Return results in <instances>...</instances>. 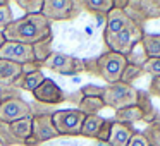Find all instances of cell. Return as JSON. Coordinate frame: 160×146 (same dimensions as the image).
Returning a JSON list of instances; mask_svg holds the SVG:
<instances>
[{
	"label": "cell",
	"instance_id": "cell-1",
	"mask_svg": "<svg viewBox=\"0 0 160 146\" xmlns=\"http://www.w3.org/2000/svg\"><path fill=\"white\" fill-rule=\"evenodd\" d=\"M5 41H18L24 45H35L52 36V22L43 14H24L18 17L2 31Z\"/></svg>",
	"mask_w": 160,
	"mask_h": 146
},
{
	"label": "cell",
	"instance_id": "cell-2",
	"mask_svg": "<svg viewBox=\"0 0 160 146\" xmlns=\"http://www.w3.org/2000/svg\"><path fill=\"white\" fill-rule=\"evenodd\" d=\"M126 66H128V59L124 55L107 50L97 59L84 60V72L102 77L107 84H115L121 81Z\"/></svg>",
	"mask_w": 160,
	"mask_h": 146
},
{
	"label": "cell",
	"instance_id": "cell-3",
	"mask_svg": "<svg viewBox=\"0 0 160 146\" xmlns=\"http://www.w3.org/2000/svg\"><path fill=\"white\" fill-rule=\"evenodd\" d=\"M143 36H145L143 26H138L132 22L129 28H126L124 31L117 33V35H103V41L107 50L128 57L136 46H139Z\"/></svg>",
	"mask_w": 160,
	"mask_h": 146
},
{
	"label": "cell",
	"instance_id": "cell-4",
	"mask_svg": "<svg viewBox=\"0 0 160 146\" xmlns=\"http://www.w3.org/2000/svg\"><path fill=\"white\" fill-rule=\"evenodd\" d=\"M105 107L114 108L115 112L122 110L136 105L138 101V90L131 84H124V83H115V84H107L105 86V93L102 96Z\"/></svg>",
	"mask_w": 160,
	"mask_h": 146
},
{
	"label": "cell",
	"instance_id": "cell-5",
	"mask_svg": "<svg viewBox=\"0 0 160 146\" xmlns=\"http://www.w3.org/2000/svg\"><path fill=\"white\" fill-rule=\"evenodd\" d=\"M83 11V5L78 0H43L42 14L50 22L72 21Z\"/></svg>",
	"mask_w": 160,
	"mask_h": 146
},
{
	"label": "cell",
	"instance_id": "cell-6",
	"mask_svg": "<svg viewBox=\"0 0 160 146\" xmlns=\"http://www.w3.org/2000/svg\"><path fill=\"white\" fill-rule=\"evenodd\" d=\"M86 115L81 114L78 108L55 110L52 114V122L59 136H81V127Z\"/></svg>",
	"mask_w": 160,
	"mask_h": 146
},
{
	"label": "cell",
	"instance_id": "cell-7",
	"mask_svg": "<svg viewBox=\"0 0 160 146\" xmlns=\"http://www.w3.org/2000/svg\"><path fill=\"white\" fill-rule=\"evenodd\" d=\"M124 12L134 24L143 26L146 21L160 19V0H129Z\"/></svg>",
	"mask_w": 160,
	"mask_h": 146
},
{
	"label": "cell",
	"instance_id": "cell-8",
	"mask_svg": "<svg viewBox=\"0 0 160 146\" xmlns=\"http://www.w3.org/2000/svg\"><path fill=\"white\" fill-rule=\"evenodd\" d=\"M45 69H50L52 72L62 74V76H78V74L84 72V60L71 57L67 53L53 52L48 59L43 62Z\"/></svg>",
	"mask_w": 160,
	"mask_h": 146
},
{
	"label": "cell",
	"instance_id": "cell-9",
	"mask_svg": "<svg viewBox=\"0 0 160 146\" xmlns=\"http://www.w3.org/2000/svg\"><path fill=\"white\" fill-rule=\"evenodd\" d=\"M59 138L52 122V114H35L33 115V134L26 139L24 146H40L42 143Z\"/></svg>",
	"mask_w": 160,
	"mask_h": 146
},
{
	"label": "cell",
	"instance_id": "cell-10",
	"mask_svg": "<svg viewBox=\"0 0 160 146\" xmlns=\"http://www.w3.org/2000/svg\"><path fill=\"white\" fill-rule=\"evenodd\" d=\"M33 115V105L24 101L21 96L7 98L0 101V122L12 124L16 120H21L24 117Z\"/></svg>",
	"mask_w": 160,
	"mask_h": 146
},
{
	"label": "cell",
	"instance_id": "cell-11",
	"mask_svg": "<svg viewBox=\"0 0 160 146\" xmlns=\"http://www.w3.org/2000/svg\"><path fill=\"white\" fill-rule=\"evenodd\" d=\"M0 59L24 66V64L35 62V53H33L31 45H24V43L18 41H5L0 46Z\"/></svg>",
	"mask_w": 160,
	"mask_h": 146
},
{
	"label": "cell",
	"instance_id": "cell-12",
	"mask_svg": "<svg viewBox=\"0 0 160 146\" xmlns=\"http://www.w3.org/2000/svg\"><path fill=\"white\" fill-rule=\"evenodd\" d=\"M33 96H35V100L38 103L47 105V107H53V105H59L62 101H66V95H64L62 88L57 86L55 81L48 79V77L33 91Z\"/></svg>",
	"mask_w": 160,
	"mask_h": 146
},
{
	"label": "cell",
	"instance_id": "cell-13",
	"mask_svg": "<svg viewBox=\"0 0 160 146\" xmlns=\"http://www.w3.org/2000/svg\"><path fill=\"white\" fill-rule=\"evenodd\" d=\"M132 24V21L126 16L124 11H119V9H112L110 12L105 17V29L103 35H117V33L124 31L126 28Z\"/></svg>",
	"mask_w": 160,
	"mask_h": 146
},
{
	"label": "cell",
	"instance_id": "cell-14",
	"mask_svg": "<svg viewBox=\"0 0 160 146\" xmlns=\"http://www.w3.org/2000/svg\"><path fill=\"white\" fill-rule=\"evenodd\" d=\"M21 76H22V67L19 64L0 59V86L2 88L16 86V83L21 79Z\"/></svg>",
	"mask_w": 160,
	"mask_h": 146
},
{
	"label": "cell",
	"instance_id": "cell-15",
	"mask_svg": "<svg viewBox=\"0 0 160 146\" xmlns=\"http://www.w3.org/2000/svg\"><path fill=\"white\" fill-rule=\"evenodd\" d=\"M134 131L136 129H132V125L114 120L112 122L110 138H108V146H128V143L131 139V136L134 134Z\"/></svg>",
	"mask_w": 160,
	"mask_h": 146
},
{
	"label": "cell",
	"instance_id": "cell-16",
	"mask_svg": "<svg viewBox=\"0 0 160 146\" xmlns=\"http://www.w3.org/2000/svg\"><path fill=\"white\" fill-rule=\"evenodd\" d=\"M136 105H138L139 110L143 112V122L152 124V122H155L157 119H158V112L153 107L152 96L148 95V91L138 90V101H136Z\"/></svg>",
	"mask_w": 160,
	"mask_h": 146
},
{
	"label": "cell",
	"instance_id": "cell-17",
	"mask_svg": "<svg viewBox=\"0 0 160 146\" xmlns=\"http://www.w3.org/2000/svg\"><path fill=\"white\" fill-rule=\"evenodd\" d=\"M9 127H11L12 136L21 143V146H24L26 139H29L31 134H33V115L31 117H24V119H21V120L12 122V124H9Z\"/></svg>",
	"mask_w": 160,
	"mask_h": 146
},
{
	"label": "cell",
	"instance_id": "cell-18",
	"mask_svg": "<svg viewBox=\"0 0 160 146\" xmlns=\"http://www.w3.org/2000/svg\"><path fill=\"white\" fill-rule=\"evenodd\" d=\"M139 46H141L146 59H160V35H157V33H145Z\"/></svg>",
	"mask_w": 160,
	"mask_h": 146
},
{
	"label": "cell",
	"instance_id": "cell-19",
	"mask_svg": "<svg viewBox=\"0 0 160 146\" xmlns=\"http://www.w3.org/2000/svg\"><path fill=\"white\" fill-rule=\"evenodd\" d=\"M83 9L100 17H107V14L114 9V0H84L81 2Z\"/></svg>",
	"mask_w": 160,
	"mask_h": 146
},
{
	"label": "cell",
	"instance_id": "cell-20",
	"mask_svg": "<svg viewBox=\"0 0 160 146\" xmlns=\"http://www.w3.org/2000/svg\"><path fill=\"white\" fill-rule=\"evenodd\" d=\"M105 108V103L102 98H90V96H81L78 101V110L84 114L86 117L90 115H98V112Z\"/></svg>",
	"mask_w": 160,
	"mask_h": 146
},
{
	"label": "cell",
	"instance_id": "cell-21",
	"mask_svg": "<svg viewBox=\"0 0 160 146\" xmlns=\"http://www.w3.org/2000/svg\"><path fill=\"white\" fill-rule=\"evenodd\" d=\"M103 122H105V117H100V115H90V117H86L83 122V127H81V136L88 138V139H97Z\"/></svg>",
	"mask_w": 160,
	"mask_h": 146
},
{
	"label": "cell",
	"instance_id": "cell-22",
	"mask_svg": "<svg viewBox=\"0 0 160 146\" xmlns=\"http://www.w3.org/2000/svg\"><path fill=\"white\" fill-rule=\"evenodd\" d=\"M115 120L122 122V124H136V122H143V112L139 110L138 105H132V107L122 108V110L115 112Z\"/></svg>",
	"mask_w": 160,
	"mask_h": 146
},
{
	"label": "cell",
	"instance_id": "cell-23",
	"mask_svg": "<svg viewBox=\"0 0 160 146\" xmlns=\"http://www.w3.org/2000/svg\"><path fill=\"white\" fill-rule=\"evenodd\" d=\"M45 79H47V77L43 76V71H38V72L28 74V76H21V79H19L18 83H16V88L33 93V91H35L36 88H38Z\"/></svg>",
	"mask_w": 160,
	"mask_h": 146
},
{
	"label": "cell",
	"instance_id": "cell-24",
	"mask_svg": "<svg viewBox=\"0 0 160 146\" xmlns=\"http://www.w3.org/2000/svg\"><path fill=\"white\" fill-rule=\"evenodd\" d=\"M52 41H53V35L33 45V53H35V62L42 64V67H43V62H45V60H47V59H48V57L53 53V50H52Z\"/></svg>",
	"mask_w": 160,
	"mask_h": 146
},
{
	"label": "cell",
	"instance_id": "cell-25",
	"mask_svg": "<svg viewBox=\"0 0 160 146\" xmlns=\"http://www.w3.org/2000/svg\"><path fill=\"white\" fill-rule=\"evenodd\" d=\"M143 74H145V69H143V67L134 66V64H128V66H126V69H124V72H122L121 83L131 84V86H132V83H134L136 79H139Z\"/></svg>",
	"mask_w": 160,
	"mask_h": 146
},
{
	"label": "cell",
	"instance_id": "cell-26",
	"mask_svg": "<svg viewBox=\"0 0 160 146\" xmlns=\"http://www.w3.org/2000/svg\"><path fill=\"white\" fill-rule=\"evenodd\" d=\"M143 134L146 136L150 146H160V120H155L152 124H148L146 129L143 131Z\"/></svg>",
	"mask_w": 160,
	"mask_h": 146
},
{
	"label": "cell",
	"instance_id": "cell-27",
	"mask_svg": "<svg viewBox=\"0 0 160 146\" xmlns=\"http://www.w3.org/2000/svg\"><path fill=\"white\" fill-rule=\"evenodd\" d=\"M12 21H14V14H12V9L9 5V2L0 0V31H4Z\"/></svg>",
	"mask_w": 160,
	"mask_h": 146
},
{
	"label": "cell",
	"instance_id": "cell-28",
	"mask_svg": "<svg viewBox=\"0 0 160 146\" xmlns=\"http://www.w3.org/2000/svg\"><path fill=\"white\" fill-rule=\"evenodd\" d=\"M16 4L26 14H42V9H43V0H18Z\"/></svg>",
	"mask_w": 160,
	"mask_h": 146
},
{
	"label": "cell",
	"instance_id": "cell-29",
	"mask_svg": "<svg viewBox=\"0 0 160 146\" xmlns=\"http://www.w3.org/2000/svg\"><path fill=\"white\" fill-rule=\"evenodd\" d=\"M0 143L4 146H21V143L12 136L11 127L5 122H0Z\"/></svg>",
	"mask_w": 160,
	"mask_h": 146
},
{
	"label": "cell",
	"instance_id": "cell-30",
	"mask_svg": "<svg viewBox=\"0 0 160 146\" xmlns=\"http://www.w3.org/2000/svg\"><path fill=\"white\" fill-rule=\"evenodd\" d=\"M105 93V86H98V84H86L79 90L81 96H90V98H102Z\"/></svg>",
	"mask_w": 160,
	"mask_h": 146
},
{
	"label": "cell",
	"instance_id": "cell-31",
	"mask_svg": "<svg viewBox=\"0 0 160 146\" xmlns=\"http://www.w3.org/2000/svg\"><path fill=\"white\" fill-rule=\"evenodd\" d=\"M112 122H114V120L105 119V122L102 124L100 132H98V136H97V141L100 143V144L108 146V138H110V131H112Z\"/></svg>",
	"mask_w": 160,
	"mask_h": 146
},
{
	"label": "cell",
	"instance_id": "cell-32",
	"mask_svg": "<svg viewBox=\"0 0 160 146\" xmlns=\"http://www.w3.org/2000/svg\"><path fill=\"white\" fill-rule=\"evenodd\" d=\"M143 69H145V74H152L153 77L160 76V59H146Z\"/></svg>",
	"mask_w": 160,
	"mask_h": 146
},
{
	"label": "cell",
	"instance_id": "cell-33",
	"mask_svg": "<svg viewBox=\"0 0 160 146\" xmlns=\"http://www.w3.org/2000/svg\"><path fill=\"white\" fill-rule=\"evenodd\" d=\"M128 146H150V143L146 139V136L143 134V131H134V134L131 136Z\"/></svg>",
	"mask_w": 160,
	"mask_h": 146
},
{
	"label": "cell",
	"instance_id": "cell-34",
	"mask_svg": "<svg viewBox=\"0 0 160 146\" xmlns=\"http://www.w3.org/2000/svg\"><path fill=\"white\" fill-rule=\"evenodd\" d=\"M148 95L150 96H158L160 98V76L152 77L150 86H148Z\"/></svg>",
	"mask_w": 160,
	"mask_h": 146
},
{
	"label": "cell",
	"instance_id": "cell-35",
	"mask_svg": "<svg viewBox=\"0 0 160 146\" xmlns=\"http://www.w3.org/2000/svg\"><path fill=\"white\" fill-rule=\"evenodd\" d=\"M21 67H22V76H28V74L42 71V64H38V62H29V64H24Z\"/></svg>",
	"mask_w": 160,
	"mask_h": 146
},
{
	"label": "cell",
	"instance_id": "cell-36",
	"mask_svg": "<svg viewBox=\"0 0 160 146\" xmlns=\"http://www.w3.org/2000/svg\"><path fill=\"white\" fill-rule=\"evenodd\" d=\"M129 0H114V9H119V11H124L126 5H128Z\"/></svg>",
	"mask_w": 160,
	"mask_h": 146
},
{
	"label": "cell",
	"instance_id": "cell-37",
	"mask_svg": "<svg viewBox=\"0 0 160 146\" xmlns=\"http://www.w3.org/2000/svg\"><path fill=\"white\" fill-rule=\"evenodd\" d=\"M5 43V38H4V35H2V31H0V46Z\"/></svg>",
	"mask_w": 160,
	"mask_h": 146
},
{
	"label": "cell",
	"instance_id": "cell-38",
	"mask_svg": "<svg viewBox=\"0 0 160 146\" xmlns=\"http://www.w3.org/2000/svg\"><path fill=\"white\" fill-rule=\"evenodd\" d=\"M0 146H4V144H2V143H0Z\"/></svg>",
	"mask_w": 160,
	"mask_h": 146
}]
</instances>
